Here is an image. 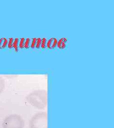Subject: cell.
Segmentation results:
<instances>
[{
	"label": "cell",
	"mask_w": 114,
	"mask_h": 128,
	"mask_svg": "<svg viewBox=\"0 0 114 128\" xmlns=\"http://www.w3.org/2000/svg\"><path fill=\"white\" fill-rule=\"evenodd\" d=\"M28 102L33 107L42 109L46 106L47 94L43 90H36L31 92L26 97Z\"/></svg>",
	"instance_id": "6da1fadb"
},
{
	"label": "cell",
	"mask_w": 114,
	"mask_h": 128,
	"mask_svg": "<svg viewBox=\"0 0 114 128\" xmlns=\"http://www.w3.org/2000/svg\"><path fill=\"white\" fill-rule=\"evenodd\" d=\"M2 125L3 128H23L24 121L19 115H10L4 119Z\"/></svg>",
	"instance_id": "7a4b0ae2"
},
{
	"label": "cell",
	"mask_w": 114,
	"mask_h": 128,
	"mask_svg": "<svg viewBox=\"0 0 114 128\" xmlns=\"http://www.w3.org/2000/svg\"><path fill=\"white\" fill-rule=\"evenodd\" d=\"M47 114L46 112H40L34 115L30 122V128H48Z\"/></svg>",
	"instance_id": "3957f363"
},
{
	"label": "cell",
	"mask_w": 114,
	"mask_h": 128,
	"mask_svg": "<svg viewBox=\"0 0 114 128\" xmlns=\"http://www.w3.org/2000/svg\"><path fill=\"white\" fill-rule=\"evenodd\" d=\"M57 43H58V40L56 38H50V39H49L47 41V47L50 49L54 48L57 46Z\"/></svg>",
	"instance_id": "277c9868"
},
{
	"label": "cell",
	"mask_w": 114,
	"mask_h": 128,
	"mask_svg": "<svg viewBox=\"0 0 114 128\" xmlns=\"http://www.w3.org/2000/svg\"><path fill=\"white\" fill-rule=\"evenodd\" d=\"M67 42L68 40L66 38H61L58 41L57 46L60 49H64L66 46Z\"/></svg>",
	"instance_id": "5b68a950"
},
{
	"label": "cell",
	"mask_w": 114,
	"mask_h": 128,
	"mask_svg": "<svg viewBox=\"0 0 114 128\" xmlns=\"http://www.w3.org/2000/svg\"><path fill=\"white\" fill-rule=\"evenodd\" d=\"M8 41L5 38L0 40V48H5L8 45Z\"/></svg>",
	"instance_id": "8992f818"
},
{
	"label": "cell",
	"mask_w": 114,
	"mask_h": 128,
	"mask_svg": "<svg viewBox=\"0 0 114 128\" xmlns=\"http://www.w3.org/2000/svg\"><path fill=\"white\" fill-rule=\"evenodd\" d=\"M5 87V81L4 79L0 76V94L4 91Z\"/></svg>",
	"instance_id": "52a82bcc"
},
{
	"label": "cell",
	"mask_w": 114,
	"mask_h": 128,
	"mask_svg": "<svg viewBox=\"0 0 114 128\" xmlns=\"http://www.w3.org/2000/svg\"><path fill=\"white\" fill-rule=\"evenodd\" d=\"M32 40V39H31V38H27L25 40V44H24V48H31Z\"/></svg>",
	"instance_id": "ba28073f"
},
{
	"label": "cell",
	"mask_w": 114,
	"mask_h": 128,
	"mask_svg": "<svg viewBox=\"0 0 114 128\" xmlns=\"http://www.w3.org/2000/svg\"><path fill=\"white\" fill-rule=\"evenodd\" d=\"M20 39L19 38H16L14 40V45L13 46L14 48H15V50L16 51L18 50L19 48V43H20Z\"/></svg>",
	"instance_id": "9c48e42d"
},
{
	"label": "cell",
	"mask_w": 114,
	"mask_h": 128,
	"mask_svg": "<svg viewBox=\"0 0 114 128\" xmlns=\"http://www.w3.org/2000/svg\"><path fill=\"white\" fill-rule=\"evenodd\" d=\"M47 40L46 38H42L41 39V48H45L47 46Z\"/></svg>",
	"instance_id": "30bf717a"
},
{
	"label": "cell",
	"mask_w": 114,
	"mask_h": 128,
	"mask_svg": "<svg viewBox=\"0 0 114 128\" xmlns=\"http://www.w3.org/2000/svg\"><path fill=\"white\" fill-rule=\"evenodd\" d=\"M25 40L24 38H21L20 40V43H19V48H22L24 47V44H25Z\"/></svg>",
	"instance_id": "8fae6325"
},
{
	"label": "cell",
	"mask_w": 114,
	"mask_h": 128,
	"mask_svg": "<svg viewBox=\"0 0 114 128\" xmlns=\"http://www.w3.org/2000/svg\"><path fill=\"white\" fill-rule=\"evenodd\" d=\"M37 38H32V43H31V48H34L36 47L37 43Z\"/></svg>",
	"instance_id": "7c38bea8"
},
{
	"label": "cell",
	"mask_w": 114,
	"mask_h": 128,
	"mask_svg": "<svg viewBox=\"0 0 114 128\" xmlns=\"http://www.w3.org/2000/svg\"><path fill=\"white\" fill-rule=\"evenodd\" d=\"M41 38H37V40L36 45V48H40L41 45Z\"/></svg>",
	"instance_id": "4fadbf2b"
},
{
	"label": "cell",
	"mask_w": 114,
	"mask_h": 128,
	"mask_svg": "<svg viewBox=\"0 0 114 128\" xmlns=\"http://www.w3.org/2000/svg\"><path fill=\"white\" fill-rule=\"evenodd\" d=\"M14 40L13 38H10L8 42V46L9 48H11L14 45Z\"/></svg>",
	"instance_id": "5bb4252c"
}]
</instances>
